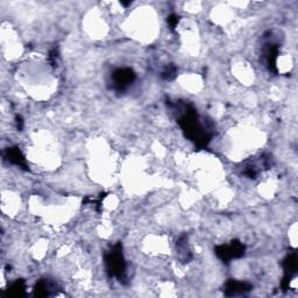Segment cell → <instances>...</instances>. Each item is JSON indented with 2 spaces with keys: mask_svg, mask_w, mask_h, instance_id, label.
<instances>
[{
  "mask_svg": "<svg viewBox=\"0 0 298 298\" xmlns=\"http://www.w3.org/2000/svg\"><path fill=\"white\" fill-rule=\"evenodd\" d=\"M4 155H5V158L9 162L22 168V169L26 170V171L29 170L28 163H27V161H26L25 155L22 154V152L20 151V148L19 147L7 148L5 153H4Z\"/></svg>",
  "mask_w": 298,
  "mask_h": 298,
  "instance_id": "cell-7",
  "label": "cell"
},
{
  "mask_svg": "<svg viewBox=\"0 0 298 298\" xmlns=\"http://www.w3.org/2000/svg\"><path fill=\"white\" fill-rule=\"evenodd\" d=\"M120 4L122 6H125V7H127V6H129L130 4H132V2H120Z\"/></svg>",
  "mask_w": 298,
  "mask_h": 298,
  "instance_id": "cell-17",
  "label": "cell"
},
{
  "mask_svg": "<svg viewBox=\"0 0 298 298\" xmlns=\"http://www.w3.org/2000/svg\"><path fill=\"white\" fill-rule=\"evenodd\" d=\"M252 289L253 285L251 283L237 281V279H229V281L226 282L225 286H224V293H225L227 297L239 296L249 292Z\"/></svg>",
  "mask_w": 298,
  "mask_h": 298,
  "instance_id": "cell-6",
  "label": "cell"
},
{
  "mask_svg": "<svg viewBox=\"0 0 298 298\" xmlns=\"http://www.w3.org/2000/svg\"><path fill=\"white\" fill-rule=\"evenodd\" d=\"M25 289H26V283L24 279H17L16 282H13L5 291L4 295L6 297H20L25 295Z\"/></svg>",
  "mask_w": 298,
  "mask_h": 298,
  "instance_id": "cell-11",
  "label": "cell"
},
{
  "mask_svg": "<svg viewBox=\"0 0 298 298\" xmlns=\"http://www.w3.org/2000/svg\"><path fill=\"white\" fill-rule=\"evenodd\" d=\"M245 252L246 246L239 240L231 241L230 245L217 246L214 249L215 255L225 263H229L232 260L242 258L245 255Z\"/></svg>",
  "mask_w": 298,
  "mask_h": 298,
  "instance_id": "cell-3",
  "label": "cell"
},
{
  "mask_svg": "<svg viewBox=\"0 0 298 298\" xmlns=\"http://www.w3.org/2000/svg\"><path fill=\"white\" fill-rule=\"evenodd\" d=\"M244 175H246V176L249 178H255L256 175H258V170H256V168L254 166H248L245 168Z\"/></svg>",
  "mask_w": 298,
  "mask_h": 298,
  "instance_id": "cell-15",
  "label": "cell"
},
{
  "mask_svg": "<svg viewBox=\"0 0 298 298\" xmlns=\"http://www.w3.org/2000/svg\"><path fill=\"white\" fill-rule=\"evenodd\" d=\"M16 124H17V128H18V130H22V129H24L25 121H24V118H22L20 114L16 115Z\"/></svg>",
  "mask_w": 298,
  "mask_h": 298,
  "instance_id": "cell-16",
  "label": "cell"
},
{
  "mask_svg": "<svg viewBox=\"0 0 298 298\" xmlns=\"http://www.w3.org/2000/svg\"><path fill=\"white\" fill-rule=\"evenodd\" d=\"M55 290V284L49 279H40L34 286L33 295L35 297H49Z\"/></svg>",
  "mask_w": 298,
  "mask_h": 298,
  "instance_id": "cell-10",
  "label": "cell"
},
{
  "mask_svg": "<svg viewBox=\"0 0 298 298\" xmlns=\"http://www.w3.org/2000/svg\"><path fill=\"white\" fill-rule=\"evenodd\" d=\"M279 54V47L275 43L267 44L264 49V58L268 66V70L273 73H277V57Z\"/></svg>",
  "mask_w": 298,
  "mask_h": 298,
  "instance_id": "cell-8",
  "label": "cell"
},
{
  "mask_svg": "<svg viewBox=\"0 0 298 298\" xmlns=\"http://www.w3.org/2000/svg\"><path fill=\"white\" fill-rule=\"evenodd\" d=\"M49 63L51 64V66H57V63H58V49L57 48H54V49H51L49 51Z\"/></svg>",
  "mask_w": 298,
  "mask_h": 298,
  "instance_id": "cell-13",
  "label": "cell"
},
{
  "mask_svg": "<svg viewBox=\"0 0 298 298\" xmlns=\"http://www.w3.org/2000/svg\"><path fill=\"white\" fill-rule=\"evenodd\" d=\"M178 21H180V18H178L177 14L173 13L168 17V24H169L171 31H175V28H176L178 25Z\"/></svg>",
  "mask_w": 298,
  "mask_h": 298,
  "instance_id": "cell-14",
  "label": "cell"
},
{
  "mask_svg": "<svg viewBox=\"0 0 298 298\" xmlns=\"http://www.w3.org/2000/svg\"><path fill=\"white\" fill-rule=\"evenodd\" d=\"M176 251H177V256L178 259L181 260V262L186 263L189 261H191L192 259V254L190 252L189 245H188V237L182 236L180 239L176 242Z\"/></svg>",
  "mask_w": 298,
  "mask_h": 298,
  "instance_id": "cell-9",
  "label": "cell"
},
{
  "mask_svg": "<svg viewBox=\"0 0 298 298\" xmlns=\"http://www.w3.org/2000/svg\"><path fill=\"white\" fill-rule=\"evenodd\" d=\"M105 266L109 277H117L120 282H124L126 278V261L120 242L105 254Z\"/></svg>",
  "mask_w": 298,
  "mask_h": 298,
  "instance_id": "cell-2",
  "label": "cell"
},
{
  "mask_svg": "<svg viewBox=\"0 0 298 298\" xmlns=\"http://www.w3.org/2000/svg\"><path fill=\"white\" fill-rule=\"evenodd\" d=\"M177 76V66L175 64H168L162 70L161 77L165 81H173Z\"/></svg>",
  "mask_w": 298,
  "mask_h": 298,
  "instance_id": "cell-12",
  "label": "cell"
},
{
  "mask_svg": "<svg viewBox=\"0 0 298 298\" xmlns=\"http://www.w3.org/2000/svg\"><path fill=\"white\" fill-rule=\"evenodd\" d=\"M168 105L176 110L177 124L183 130L185 137L191 140L198 149L207 147L212 139V130L204 127L195 107L191 104L183 102H176L175 104L168 102Z\"/></svg>",
  "mask_w": 298,
  "mask_h": 298,
  "instance_id": "cell-1",
  "label": "cell"
},
{
  "mask_svg": "<svg viewBox=\"0 0 298 298\" xmlns=\"http://www.w3.org/2000/svg\"><path fill=\"white\" fill-rule=\"evenodd\" d=\"M283 269H284V276H283L281 286L285 291V290L289 289L290 282L292 281L298 269V258L296 253H291L284 259V261H283Z\"/></svg>",
  "mask_w": 298,
  "mask_h": 298,
  "instance_id": "cell-5",
  "label": "cell"
},
{
  "mask_svg": "<svg viewBox=\"0 0 298 298\" xmlns=\"http://www.w3.org/2000/svg\"><path fill=\"white\" fill-rule=\"evenodd\" d=\"M136 74L130 68H118L112 73V89L115 92L122 93L134 83Z\"/></svg>",
  "mask_w": 298,
  "mask_h": 298,
  "instance_id": "cell-4",
  "label": "cell"
}]
</instances>
